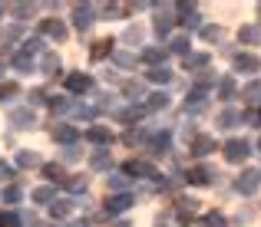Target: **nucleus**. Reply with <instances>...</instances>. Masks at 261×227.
Segmentation results:
<instances>
[{
	"label": "nucleus",
	"mask_w": 261,
	"mask_h": 227,
	"mask_svg": "<svg viewBox=\"0 0 261 227\" xmlns=\"http://www.w3.org/2000/svg\"><path fill=\"white\" fill-rule=\"evenodd\" d=\"M258 188H261V171L258 168H245L242 175L235 178V191H238V194H245V198L258 194Z\"/></svg>",
	"instance_id": "obj_1"
},
{
	"label": "nucleus",
	"mask_w": 261,
	"mask_h": 227,
	"mask_svg": "<svg viewBox=\"0 0 261 227\" xmlns=\"http://www.w3.org/2000/svg\"><path fill=\"white\" fill-rule=\"evenodd\" d=\"M222 155H225V161H231V165H242L245 158L251 155V145L245 139H228L225 142V148H222Z\"/></svg>",
	"instance_id": "obj_2"
},
{
	"label": "nucleus",
	"mask_w": 261,
	"mask_h": 227,
	"mask_svg": "<svg viewBox=\"0 0 261 227\" xmlns=\"http://www.w3.org/2000/svg\"><path fill=\"white\" fill-rule=\"evenodd\" d=\"M122 175H129L133 181H136V178H159V168H155L152 161H142V158L136 161V158H133V161L122 165Z\"/></svg>",
	"instance_id": "obj_3"
},
{
	"label": "nucleus",
	"mask_w": 261,
	"mask_h": 227,
	"mask_svg": "<svg viewBox=\"0 0 261 227\" xmlns=\"http://www.w3.org/2000/svg\"><path fill=\"white\" fill-rule=\"evenodd\" d=\"M96 20H99V17H96V7H93V4H80V7H73V26H76L80 33H86L89 26L96 23Z\"/></svg>",
	"instance_id": "obj_4"
},
{
	"label": "nucleus",
	"mask_w": 261,
	"mask_h": 227,
	"mask_svg": "<svg viewBox=\"0 0 261 227\" xmlns=\"http://www.w3.org/2000/svg\"><path fill=\"white\" fill-rule=\"evenodd\" d=\"M63 86H66V92H70V95H83V92L93 89V76H89V73H70L63 79Z\"/></svg>",
	"instance_id": "obj_5"
},
{
	"label": "nucleus",
	"mask_w": 261,
	"mask_h": 227,
	"mask_svg": "<svg viewBox=\"0 0 261 227\" xmlns=\"http://www.w3.org/2000/svg\"><path fill=\"white\" fill-rule=\"evenodd\" d=\"M133 204H136V194H129V191H122V194H109V201H106V214H109V217L126 214Z\"/></svg>",
	"instance_id": "obj_6"
},
{
	"label": "nucleus",
	"mask_w": 261,
	"mask_h": 227,
	"mask_svg": "<svg viewBox=\"0 0 261 227\" xmlns=\"http://www.w3.org/2000/svg\"><path fill=\"white\" fill-rule=\"evenodd\" d=\"M185 181L195 184V188H208V184H215V171L205 168V165H195V168L185 171Z\"/></svg>",
	"instance_id": "obj_7"
},
{
	"label": "nucleus",
	"mask_w": 261,
	"mask_h": 227,
	"mask_svg": "<svg viewBox=\"0 0 261 227\" xmlns=\"http://www.w3.org/2000/svg\"><path fill=\"white\" fill-rule=\"evenodd\" d=\"M10 125L17 128V132H23V128H33V125H37V112H33L30 106L10 109Z\"/></svg>",
	"instance_id": "obj_8"
},
{
	"label": "nucleus",
	"mask_w": 261,
	"mask_h": 227,
	"mask_svg": "<svg viewBox=\"0 0 261 227\" xmlns=\"http://www.w3.org/2000/svg\"><path fill=\"white\" fill-rule=\"evenodd\" d=\"M83 139L89 142V145H96V148H109V145H113V132H109L106 125H93V128H86Z\"/></svg>",
	"instance_id": "obj_9"
},
{
	"label": "nucleus",
	"mask_w": 261,
	"mask_h": 227,
	"mask_svg": "<svg viewBox=\"0 0 261 227\" xmlns=\"http://www.w3.org/2000/svg\"><path fill=\"white\" fill-rule=\"evenodd\" d=\"M142 145H146L152 155H166L169 148H172V135L169 132H155V135H146L142 139Z\"/></svg>",
	"instance_id": "obj_10"
},
{
	"label": "nucleus",
	"mask_w": 261,
	"mask_h": 227,
	"mask_svg": "<svg viewBox=\"0 0 261 227\" xmlns=\"http://www.w3.org/2000/svg\"><path fill=\"white\" fill-rule=\"evenodd\" d=\"M53 139L63 142V145H76L83 135H80V128H76V125H70V122H60V125L53 128Z\"/></svg>",
	"instance_id": "obj_11"
},
{
	"label": "nucleus",
	"mask_w": 261,
	"mask_h": 227,
	"mask_svg": "<svg viewBox=\"0 0 261 227\" xmlns=\"http://www.w3.org/2000/svg\"><path fill=\"white\" fill-rule=\"evenodd\" d=\"M40 33H43V37H50V40H57V43H63L70 30H66L63 20H43V23H40Z\"/></svg>",
	"instance_id": "obj_12"
},
{
	"label": "nucleus",
	"mask_w": 261,
	"mask_h": 227,
	"mask_svg": "<svg viewBox=\"0 0 261 227\" xmlns=\"http://www.w3.org/2000/svg\"><path fill=\"white\" fill-rule=\"evenodd\" d=\"M142 63H149V70H155V66H166L169 59V50H162V46H146V50L139 53Z\"/></svg>",
	"instance_id": "obj_13"
},
{
	"label": "nucleus",
	"mask_w": 261,
	"mask_h": 227,
	"mask_svg": "<svg viewBox=\"0 0 261 227\" xmlns=\"http://www.w3.org/2000/svg\"><path fill=\"white\" fill-rule=\"evenodd\" d=\"M89 168L93 171H113V155H109V148H96L93 158H89Z\"/></svg>",
	"instance_id": "obj_14"
},
{
	"label": "nucleus",
	"mask_w": 261,
	"mask_h": 227,
	"mask_svg": "<svg viewBox=\"0 0 261 227\" xmlns=\"http://www.w3.org/2000/svg\"><path fill=\"white\" fill-rule=\"evenodd\" d=\"M40 171H43V178L46 181H57V184H66V168L63 165H57V161H46V165H40Z\"/></svg>",
	"instance_id": "obj_15"
},
{
	"label": "nucleus",
	"mask_w": 261,
	"mask_h": 227,
	"mask_svg": "<svg viewBox=\"0 0 261 227\" xmlns=\"http://www.w3.org/2000/svg\"><path fill=\"white\" fill-rule=\"evenodd\" d=\"M10 66L17 70L20 76H30V73H37V59L33 56H27V53H17V56L10 59Z\"/></svg>",
	"instance_id": "obj_16"
},
{
	"label": "nucleus",
	"mask_w": 261,
	"mask_h": 227,
	"mask_svg": "<svg viewBox=\"0 0 261 227\" xmlns=\"http://www.w3.org/2000/svg\"><path fill=\"white\" fill-rule=\"evenodd\" d=\"M215 151V139L212 135H195V142H192V155L195 158H205Z\"/></svg>",
	"instance_id": "obj_17"
},
{
	"label": "nucleus",
	"mask_w": 261,
	"mask_h": 227,
	"mask_svg": "<svg viewBox=\"0 0 261 227\" xmlns=\"http://www.w3.org/2000/svg\"><path fill=\"white\" fill-rule=\"evenodd\" d=\"M195 211H198V201H195V198H182V201H178V208H175V217L182 224H189Z\"/></svg>",
	"instance_id": "obj_18"
},
{
	"label": "nucleus",
	"mask_w": 261,
	"mask_h": 227,
	"mask_svg": "<svg viewBox=\"0 0 261 227\" xmlns=\"http://www.w3.org/2000/svg\"><path fill=\"white\" fill-rule=\"evenodd\" d=\"M60 70H63L60 56H57V53H46V56L40 59V70H37V73H43V76H60Z\"/></svg>",
	"instance_id": "obj_19"
},
{
	"label": "nucleus",
	"mask_w": 261,
	"mask_h": 227,
	"mask_svg": "<svg viewBox=\"0 0 261 227\" xmlns=\"http://www.w3.org/2000/svg\"><path fill=\"white\" fill-rule=\"evenodd\" d=\"M231 66H235L238 73H255V70H258V59L251 56V53H235V59H231Z\"/></svg>",
	"instance_id": "obj_20"
},
{
	"label": "nucleus",
	"mask_w": 261,
	"mask_h": 227,
	"mask_svg": "<svg viewBox=\"0 0 261 227\" xmlns=\"http://www.w3.org/2000/svg\"><path fill=\"white\" fill-rule=\"evenodd\" d=\"M70 211H73V201H70V198H57V201L50 204V217H53V221H63Z\"/></svg>",
	"instance_id": "obj_21"
},
{
	"label": "nucleus",
	"mask_w": 261,
	"mask_h": 227,
	"mask_svg": "<svg viewBox=\"0 0 261 227\" xmlns=\"http://www.w3.org/2000/svg\"><path fill=\"white\" fill-rule=\"evenodd\" d=\"M169 53H175V56H189V53H192V40L189 37H172V40H169Z\"/></svg>",
	"instance_id": "obj_22"
},
{
	"label": "nucleus",
	"mask_w": 261,
	"mask_h": 227,
	"mask_svg": "<svg viewBox=\"0 0 261 227\" xmlns=\"http://www.w3.org/2000/svg\"><path fill=\"white\" fill-rule=\"evenodd\" d=\"M235 79H231V76H222V79H218V99L222 102H231L235 99Z\"/></svg>",
	"instance_id": "obj_23"
},
{
	"label": "nucleus",
	"mask_w": 261,
	"mask_h": 227,
	"mask_svg": "<svg viewBox=\"0 0 261 227\" xmlns=\"http://www.w3.org/2000/svg\"><path fill=\"white\" fill-rule=\"evenodd\" d=\"M20 198H23V188H20V184H7V188L0 191V201H4L7 208H13V204H20Z\"/></svg>",
	"instance_id": "obj_24"
},
{
	"label": "nucleus",
	"mask_w": 261,
	"mask_h": 227,
	"mask_svg": "<svg viewBox=\"0 0 261 227\" xmlns=\"http://www.w3.org/2000/svg\"><path fill=\"white\" fill-rule=\"evenodd\" d=\"M152 26H155V33H159V37H169V33H172V26H175V17H172V13H159V17L152 20Z\"/></svg>",
	"instance_id": "obj_25"
},
{
	"label": "nucleus",
	"mask_w": 261,
	"mask_h": 227,
	"mask_svg": "<svg viewBox=\"0 0 261 227\" xmlns=\"http://www.w3.org/2000/svg\"><path fill=\"white\" fill-rule=\"evenodd\" d=\"M146 112H149L146 106H129V109H122V112H119V122H126V125H136V122H139Z\"/></svg>",
	"instance_id": "obj_26"
},
{
	"label": "nucleus",
	"mask_w": 261,
	"mask_h": 227,
	"mask_svg": "<svg viewBox=\"0 0 261 227\" xmlns=\"http://www.w3.org/2000/svg\"><path fill=\"white\" fill-rule=\"evenodd\" d=\"M146 79H149V82H159V86H169L175 76H172V70H166V66H155V70L146 73Z\"/></svg>",
	"instance_id": "obj_27"
},
{
	"label": "nucleus",
	"mask_w": 261,
	"mask_h": 227,
	"mask_svg": "<svg viewBox=\"0 0 261 227\" xmlns=\"http://www.w3.org/2000/svg\"><path fill=\"white\" fill-rule=\"evenodd\" d=\"M27 224V214L20 211H0V227H23Z\"/></svg>",
	"instance_id": "obj_28"
},
{
	"label": "nucleus",
	"mask_w": 261,
	"mask_h": 227,
	"mask_svg": "<svg viewBox=\"0 0 261 227\" xmlns=\"http://www.w3.org/2000/svg\"><path fill=\"white\" fill-rule=\"evenodd\" d=\"M182 66H185V70H192V73L202 70V66H208V53H189V56L182 59Z\"/></svg>",
	"instance_id": "obj_29"
},
{
	"label": "nucleus",
	"mask_w": 261,
	"mask_h": 227,
	"mask_svg": "<svg viewBox=\"0 0 261 227\" xmlns=\"http://www.w3.org/2000/svg\"><path fill=\"white\" fill-rule=\"evenodd\" d=\"M238 122H242V112H238V109H225V112L218 115V128H235Z\"/></svg>",
	"instance_id": "obj_30"
},
{
	"label": "nucleus",
	"mask_w": 261,
	"mask_h": 227,
	"mask_svg": "<svg viewBox=\"0 0 261 227\" xmlns=\"http://www.w3.org/2000/svg\"><path fill=\"white\" fill-rule=\"evenodd\" d=\"M175 23H182L185 30H198V26H202V13L189 10V13H182V17H175Z\"/></svg>",
	"instance_id": "obj_31"
},
{
	"label": "nucleus",
	"mask_w": 261,
	"mask_h": 227,
	"mask_svg": "<svg viewBox=\"0 0 261 227\" xmlns=\"http://www.w3.org/2000/svg\"><path fill=\"white\" fill-rule=\"evenodd\" d=\"M198 227H228V221H225V214H222V211H208V214H202Z\"/></svg>",
	"instance_id": "obj_32"
},
{
	"label": "nucleus",
	"mask_w": 261,
	"mask_h": 227,
	"mask_svg": "<svg viewBox=\"0 0 261 227\" xmlns=\"http://www.w3.org/2000/svg\"><path fill=\"white\" fill-rule=\"evenodd\" d=\"M46 40L43 37H23V53L27 56H37V53H43Z\"/></svg>",
	"instance_id": "obj_33"
},
{
	"label": "nucleus",
	"mask_w": 261,
	"mask_h": 227,
	"mask_svg": "<svg viewBox=\"0 0 261 227\" xmlns=\"http://www.w3.org/2000/svg\"><path fill=\"white\" fill-rule=\"evenodd\" d=\"M113 63L119 66V70H133V66H136V53H126V50H116V53H113Z\"/></svg>",
	"instance_id": "obj_34"
},
{
	"label": "nucleus",
	"mask_w": 261,
	"mask_h": 227,
	"mask_svg": "<svg viewBox=\"0 0 261 227\" xmlns=\"http://www.w3.org/2000/svg\"><path fill=\"white\" fill-rule=\"evenodd\" d=\"M129 184H133V178H129V175H109V188H113L116 194L129 191Z\"/></svg>",
	"instance_id": "obj_35"
},
{
	"label": "nucleus",
	"mask_w": 261,
	"mask_h": 227,
	"mask_svg": "<svg viewBox=\"0 0 261 227\" xmlns=\"http://www.w3.org/2000/svg\"><path fill=\"white\" fill-rule=\"evenodd\" d=\"M238 40H242V43H261V26H242V30H238Z\"/></svg>",
	"instance_id": "obj_36"
},
{
	"label": "nucleus",
	"mask_w": 261,
	"mask_h": 227,
	"mask_svg": "<svg viewBox=\"0 0 261 227\" xmlns=\"http://www.w3.org/2000/svg\"><path fill=\"white\" fill-rule=\"evenodd\" d=\"M33 201H37V204H46V208H50V204L57 201V191H53V188H37V191H33Z\"/></svg>",
	"instance_id": "obj_37"
},
{
	"label": "nucleus",
	"mask_w": 261,
	"mask_h": 227,
	"mask_svg": "<svg viewBox=\"0 0 261 227\" xmlns=\"http://www.w3.org/2000/svg\"><path fill=\"white\" fill-rule=\"evenodd\" d=\"M166 106H169V95H166V92H152V95L146 99V109H149V112H155V109H166Z\"/></svg>",
	"instance_id": "obj_38"
},
{
	"label": "nucleus",
	"mask_w": 261,
	"mask_h": 227,
	"mask_svg": "<svg viewBox=\"0 0 261 227\" xmlns=\"http://www.w3.org/2000/svg\"><path fill=\"white\" fill-rule=\"evenodd\" d=\"M17 165H20V168H37V165H43V161H40V155H33V151H20Z\"/></svg>",
	"instance_id": "obj_39"
},
{
	"label": "nucleus",
	"mask_w": 261,
	"mask_h": 227,
	"mask_svg": "<svg viewBox=\"0 0 261 227\" xmlns=\"http://www.w3.org/2000/svg\"><path fill=\"white\" fill-rule=\"evenodd\" d=\"M10 13H13L17 20H27V17H33V13H37V7H33V4H13Z\"/></svg>",
	"instance_id": "obj_40"
},
{
	"label": "nucleus",
	"mask_w": 261,
	"mask_h": 227,
	"mask_svg": "<svg viewBox=\"0 0 261 227\" xmlns=\"http://www.w3.org/2000/svg\"><path fill=\"white\" fill-rule=\"evenodd\" d=\"M13 95H20V86H17V82H0V102H10Z\"/></svg>",
	"instance_id": "obj_41"
},
{
	"label": "nucleus",
	"mask_w": 261,
	"mask_h": 227,
	"mask_svg": "<svg viewBox=\"0 0 261 227\" xmlns=\"http://www.w3.org/2000/svg\"><path fill=\"white\" fill-rule=\"evenodd\" d=\"M242 95H245V102H258L261 99V82H248L242 89Z\"/></svg>",
	"instance_id": "obj_42"
},
{
	"label": "nucleus",
	"mask_w": 261,
	"mask_h": 227,
	"mask_svg": "<svg viewBox=\"0 0 261 227\" xmlns=\"http://www.w3.org/2000/svg\"><path fill=\"white\" fill-rule=\"evenodd\" d=\"M86 184H89V178L83 175V178H66V184H63V188H70V191H83V194H86Z\"/></svg>",
	"instance_id": "obj_43"
},
{
	"label": "nucleus",
	"mask_w": 261,
	"mask_h": 227,
	"mask_svg": "<svg viewBox=\"0 0 261 227\" xmlns=\"http://www.w3.org/2000/svg\"><path fill=\"white\" fill-rule=\"evenodd\" d=\"M46 106H50L53 112H63V109L70 106V99H66V95H46Z\"/></svg>",
	"instance_id": "obj_44"
},
{
	"label": "nucleus",
	"mask_w": 261,
	"mask_h": 227,
	"mask_svg": "<svg viewBox=\"0 0 261 227\" xmlns=\"http://www.w3.org/2000/svg\"><path fill=\"white\" fill-rule=\"evenodd\" d=\"M122 89H126V95H129V99H142V95H146V89H142L139 82H126Z\"/></svg>",
	"instance_id": "obj_45"
},
{
	"label": "nucleus",
	"mask_w": 261,
	"mask_h": 227,
	"mask_svg": "<svg viewBox=\"0 0 261 227\" xmlns=\"http://www.w3.org/2000/svg\"><path fill=\"white\" fill-rule=\"evenodd\" d=\"M13 175H17V171H13V165L10 161H0V181H13Z\"/></svg>",
	"instance_id": "obj_46"
},
{
	"label": "nucleus",
	"mask_w": 261,
	"mask_h": 227,
	"mask_svg": "<svg viewBox=\"0 0 261 227\" xmlns=\"http://www.w3.org/2000/svg\"><path fill=\"white\" fill-rule=\"evenodd\" d=\"M106 53H113V40H99V46L93 50V56H106Z\"/></svg>",
	"instance_id": "obj_47"
},
{
	"label": "nucleus",
	"mask_w": 261,
	"mask_h": 227,
	"mask_svg": "<svg viewBox=\"0 0 261 227\" xmlns=\"http://www.w3.org/2000/svg\"><path fill=\"white\" fill-rule=\"evenodd\" d=\"M27 95H30L27 102H33V106H43V102H46V92H43V89H33V92H27Z\"/></svg>",
	"instance_id": "obj_48"
},
{
	"label": "nucleus",
	"mask_w": 261,
	"mask_h": 227,
	"mask_svg": "<svg viewBox=\"0 0 261 227\" xmlns=\"http://www.w3.org/2000/svg\"><path fill=\"white\" fill-rule=\"evenodd\" d=\"M202 37L205 40H218V37H222V30H218V26H202Z\"/></svg>",
	"instance_id": "obj_49"
},
{
	"label": "nucleus",
	"mask_w": 261,
	"mask_h": 227,
	"mask_svg": "<svg viewBox=\"0 0 261 227\" xmlns=\"http://www.w3.org/2000/svg\"><path fill=\"white\" fill-rule=\"evenodd\" d=\"M63 158H66V161H76V158H80V148H76V145H66Z\"/></svg>",
	"instance_id": "obj_50"
},
{
	"label": "nucleus",
	"mask_w": 261,
	"mask_h": 227,
	"mask_svg": "<svg viewBox=\"0 0 261 227\" xmlns=\"http://www.w3.org/2000/svg\"><path fill=\"white\" fill-rule=\"evenodd\" d=\"M139 37H142L139 26H129V30H126V40H136V43H139Z\"/></svg>",
	"instance_id": "obj_51"
},
{
	"label": "nucleus",
	"mask_w": 261,
	"mask_h": 227,
	"mask_svg": "<svg viewBox=\"0 0 261 227\" xmlns=\"http://www.w3.org/2000/svg\"><path fill=\"white\" fill-rule=\"evenodd\" d=\"M20 33H23V30H20V26H10V30H7V33H4V37H7V40H17V37H20Z\"/></svg>",
	"instance_id": "obj_52"
},
{
	"label": "nucleus",
	"mask_w": 261,
	"mask_h": 227,
	"mask_svg": "<svg viewBox=\"0 0 261 227\" xmlns=\"http://www.w3.org/2000/svg\"><path fill=\"white\" fill-rule=\"evenodd\" d=\"M109 227H133L129 221H116V224H109Z\"/></svg>",
	"instance_id": "obj_53"
},
{
	"label": "nucleus",
	"mask_w": 261,
	"mask_h": 227,
	"mask_svg": "<svg viewBox=\"0 0 261 227\" xmlns=\"http://www.w3.org/2000/svg\"><path fill=\"white\" fill-rule=\"evenodd\" d=\"M70 227H89V221H73Z\"/></svg>",
	"instance_id": "obj_54"
},
{
	"label": "nucleus",
	"mask_w": 261,
	"mask_h": 227,
	"mask_svg": "<svg viewBox=\"0 0 261 227\" xmlns=\"http://www.w3.org/2000/svg\"><path fill=\"white\" fill-rule=\"evenodd\" d=\"M0 79H4V63H0Z\"/></svg>",
	"instance_id": "obj_55"
},
{
	"label": "nucleus",
	"mask_w": 261,
	"mask_h": 227,
	"mask_svg": "<svg viewBox=\"0 0 261 227\" xmlns=\"http://www.w3.org/2000/svg\"><path fill=\"white\" fill-rule=\"evenodd\" d=\"M258 151H261V139H258Z\"/></svg>",
	"instance_id": "obj_56"
},
{
	"label": "nucleus",
	"mask_w": 261,
	"mask_h": 227,
	"mask_svg": "<svg viewBox=\"0 0 261 227\" xmlns=\"http://www.w3.org/2000/svg\"><path fill=\"white\" fill-rule=\"evenodd\" d=\"M0 13H4V4H0Z\"/></svg>",
	"instance_id": "obj_57"
},
{
	"label": "nucleus",
	"mask_w": 261,
	"mask_h": 227,
	"mask_svg": "<svg viewBox=\"0 0 261 227\" xmlns=\"http://www.w3.org/2000/svg\"><path fill=\"white\" fill-rule=\"evenodd\" d=\"M258 66H261V63H258Z\"/></svg>",
	"instance_id": "obj_58"
}]
</instances>
